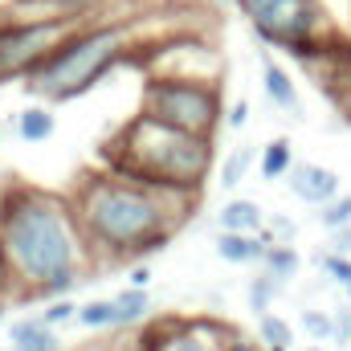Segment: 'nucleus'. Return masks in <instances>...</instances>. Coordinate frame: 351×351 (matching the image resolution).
I'll return each instance as SVG.
<instances>
[{"label": "nucleus", "instance_id": "1", "mask_svg": "<svg viewBox=\"0 0 351 351\" xmlns=\"http://www.w3.org/2000/svg\"><path fill=\"white\" fill-rule=\"evenodd\" d=\"M0 245L21 302L70 298L94 265L70 196L25 180L0 188Z\"/></svg>", "mask_w": 351, "mask_h": 351}, {"label": "nucleus", "instance_id": "2", "mask_svg": "<svg viewBox=\"0 0 351 351\" xmlns=\"http://www.w3.org/2000/svg\"><path fill=\"white\" fill-rule=\"evenodd\" d=\"M66 196L94 262H135L164 250L200 204L196 196L160 192L106 168L82 172Z\"/></svg>", "mask_w": 351, "mask_h": 351}, {"label": "nucleus", "instance_id": "3", "mask_svg": "<svg viewBox=\"0 0 351 351\" xmlns=\"http://www.w3.org/2000/svg\"><path fill=\"white\" fill-rule=\"evenodd\" d=\"M102 168L160 192L200 200L208 176L217 168V139L184 135L147 114H135L102 143Z\"/></svg>", "mask_w": 351, "mask_h": 351}, {"label": "nucleus", "instance_id": "4", "mask_svg": "<svg viewBox=\"0 0 351 351\" xmlns=\"http://www.w3.org/2000/svg\"><path fill=\"white\" fill-rule=\"evenodd\" d=\"M135 41H139V29L131 21L90 16L49 53V62L33 78H25V90L45 106L74 102V98L90 94L110 70H119L135 53Z\"/></svg>", "mask_w": 351, "mask_h": 351}, {"label": "nucleus", "instance_id": "5", "mask_svg": "<svg viewBox=\"0 0 351 351\" xmlns=\"http://www.w3.org/2000/svg\"><path fill=\"white\" fill-rule=\"evenodd\" d=\"M233 4L250 21L254 37H262L265 45L306 62L311 70L319 62H327V66L351 62V58H335V49L343 41L331 33L319 0H233Z\"/></svg>", "mask_w": 351, "mask_h": 351}, {"label": "nucleus", "instance_id": "6", "mask_svg": "<svg viewBox=\"0 0 351 351\" xmlns=\"http://www.w3.org/2000/svg\"><path fill=\"white\" fill-rule=\"evenodd\" d=\"M139 114L176 127L184 135L217 139L225 123V94L217 78H192V74H152L143 82Z\"/></svg>", "mask_w": 351, "mask_h": 351}, {"label": "nucleus", "instance_id": "7", "mask_svg": "<svg viewBox=\"0 0 351 351\" xmlns=\"http://www.w3.org/2000/svg\"><path fill=\"white\" fill-rule=\"evenodd\" d=\"M78 25L82 21H70V16H53V21L0 16V82L33 78Z\"/></svg>", "mask_w": 351, "mask_h": 351}, {"label": "nucleus", "instance_id": "8", "mask_svg": "<svg viewBox=\"0 0 351 351\" xmlns=\"http://www.w3.org/2000/svg\"><path fill=\"white\" fill-rule=\"evenodd\" d=\"M143 348L147 351H225L229 339V323L221 319H204V315H168L160 323H143Z\"/></svg>", "mask_w": 351, "mask_h": 351}, {"label": "nucleus", "instance_id": "9", "mask_svg": "<svg viewBox=\"0 0 351 351\" xmlns=\"http://www.w3.org/2000/svg\"><path fill=\"white\" fill-rule=\"evenodd\" d=\"M286 184L294 200H302L306 208H323L339 196V176L323 164H306V160H294V168L286 172Z\"/></svg>", "mask_w": 351, "mask_h": 351}, {"label": "nucleus", "instance_id": "10", "mask_svg": "<svg viewBox=\"0 0 351 351\" xmlns=\"http://www.w3.org/2000/svg\"><path fill=\"white\" fill-rule=\"evenodd\" d=\"M262 90H265V98H269L278 110H286V114L302 119V98H298V86H294L290 70H282L274 58H262Z\"/></svg>", "mask_w": 351, "mask_h": 351}, {"label": "nucleus", "instance_id": "11", "mask_svg": "<svg viewBox=\"0 0 351 351\" xmlns=\"http://www.w3.org/2000/svg\"><path fill=\"white\" fill-rule=\"evenodd\" d=\"M8 348L12 351H62V339H58V331L41 315H33V319L8 323Z\"/></svg>", "mask_w": 351, "mask_h": 351}, {"label": "nucleus", "instance_id": "12", "mask_svg": "<svg viewBox=\"0 0 351 351\" xmlns=\"http://www.w3.org/2000/svg\"><path fill=\"white\" fill-rule=\"evenodd\" d=\"M217 225H221V233H262L265 208L258 200H250V196H233V200L221 204Z\"/></svg>", "mask_w": 351, "mask_h": 351}, {"label": "nucleus", "instance_id": "13", "mask_svg": "<svg viewBox=\"0 0 351 351\" xmlns=\"http://www.w3.org/2000/svg\"><path fill=\"white\" fill-rule=\"evenodd\" d=\"M110 306H114V331H135L152 315V294L139 286H127V290L110 294Z\"/></svg>", "mask_w": 351, "mask_h": 351}, {"label": "nucleus", "instance_id": "14", "mask_svg": "<svg viewBox=\"0 0 351 351\" xmlns=\"http://www.w3.org/2000/svg\"><path fill=\"white\" fill-rule=\"evenodd\" d=\"M265 254L258 233H217V258L229 265H258Z\"/></svg>", "mask_w": 351, "mask_h": 351}, {"label": "nucleus", "instance_id": "15", "mask_svg": "<svg viewBox=\"0 0 351 351\" xmlns=\"http://www.w3.org/2000/svg\"><path fill=\"white\" fill-rule=\"evenodd\" d=\"M254 164H258V147H250V143H237L233 152H225V160H221V168H217V180H221V188H241L245 184V176L254 172Z\"/></svg>", "mask_w": 351, "mask_h": 351}, {"label": "nucleus", "instance_id": "16", "mask_svg": "<svg viewBox=\"0 0 351 351\" xmlns=\"http://www.w3.org/2000/svg\"><path fill=\"white\" fill-rule=\"evenodd\" d=\"M258 265H262L265 278H274L278 286H286V282L298 278V269H302V254H298L294 245H269Z\"/></svg>", "mask_w": 351, "mask_h": 351}, {"label": "nucleus", "instance_id": "17", "mask_svg": "<svg viewBox=\"0 0 351 351\" xmlns=\"http://www.w3.org/2000/svg\"><path fill=\"white\" fill-rule=\"evenodd\" d=\"M254 339H258L262 351H294V327L278 311H265V315H258V335Z\"/></svg>", "mask_w": 351, "mask_h": 351}, {"label": "nucleus", "instance_id": "18", "mask_svg": "<svg viewBox=\"0 0 351 351\" xmlns=\"http://www.w3.org/2000/svg\"><path fill=\"white\" fill-rule=\"evenodd\" d=\"M290 168H294V143L286 135L269 139L262 152H258V172H262V180H286Z\"/></svg>", "mask_w": 351, "mask_h": 351}, {"label": "nucleus", "instance_id": "19", "mask_svg": "<svg viewBox=\"0 0 351 351\" xmlns=\"http://www.w3.org/2000/svg\"><path fill=\"white\" fill-rule=\"evenodd\" d=\"M53 110L45 106V102H33V106H25L21 114H16V135L25 139V143H45L49 135H53Z\"/></svg>", "mask_w": 351, "mask_h": 351}, {"label": "nucleus", "instance_id": "20", "mask_svg": "<svg viewBox=\"0 0 351 351\" xmlns=\"http://www.w3.org/2000/svg\"><path fill=\"white\" fill-rule=\"evenodd\" d=\"M262 245H294V237H298V221L290 217V213H265V225H262Z\"/></svg>", "mask_w": 351, "mask_h": 351}, {"label": "nucleus", "instance_id": "21", "mask_svg": "<svg viewBox=\"0 0 351 351\" xmlns=\"http://www.w3.org/2000/svg\"><path fill=\"white\" fill-rule=\"evenodd\" d=\"M74 323L86 327V331H114V306H110V298H90V302H82L78 315H74Z\"/></svg>", "mask_w": 351, "mask_h": 351}, {"label": "nucleus", "instance_id": "22", "mask_svg": "<svg viewBox=\"0 0 351 351\" xmlns=\"http://www.w3.org/2000/svg\"><path fill=\"white\" fill-rule=\"evenodd\" d=\"M298 323H302V335L315 339L319 348H323V343H335V319H331V311H315V306H306Z\"/></svg>", "mask_w": 351, "mask_h": 351}, {"label": "nucleus", "instance_id": "23", "mask_svg": "<svg viewBox=\"0 0 351 351\" xmlns=\"http://www.w3.org/2000/svg\"><path fill=\"white\" fill-rule=\"evenodd\" d=\"M278 294H282V286H278L274 278L258 274V278L250 282V290H245V302H250V311H254V315H265V311H274Z\"/></svg>", "mask_w": 351, "mask_h": 351}, {"label": "nucleus", "instance_id": "24", "mask_svg": "<svg viewBox=\"0 0 351 351\" xmlns=\"http://www.w3.org/2000/svg\"><path fill=\"white\" fill-rule=\"evenodd\" d=\"M319 225H323V233H331V229H339V225H351V196H335L331 204H323L319 208Z\"/></svg>", "mask_w": 351, "mask_h": 351}, {"label": "nucleus", "instance_id": "25", "mask_svg": "<svg viewBox=\"0 0 351 351\" xmlns=\"http://www.w3.org/2000/svg\"><path fill=\"white\" fill-rule=\"evenodd\" d=\"M315 265H319V274L323 278H331L339 290H348L351 286V258H335V254H319L315 258Z\"/></svg>", "mask_w": 351, "mask_h": 351}, {"label": "nucleus", "instance_id": "26", "mask_svg": "<svg viewBox=\"0 0 351 351\" xmlns=\"http://www.w3.org/2000/svg\"><path fill=\"white\" fill-rule=\"evenodd\" d=\"M74 315H78V302L74 298H53V302H45V311H41V319L58 331V327H66V323H74Z\"/></svg>", "mask_w": 351, "mask_h": 351}, {"label": "nucleus", "instance_id": "27", "mask_svg": "<svg viewBox=\"0 0 351 351\" xmlns=\"http://www.w3.org/2000/svg\"><path fill=\"white\" fill-rule=\"evenodd\" d=\"M323 254H335V258H351V225H339L327 233V250Z\"/></svg>", "mask_w": 351, "mask_h": 351}, {"label": "nucleus", "instance_id": "28", "mask_svg": "<svg viewBox=\"0 0 351 351\" xmlns=\"http://www.w3.org/2000/svg\"><path fill=\"white\" fill-rule=\"evenodd\" d=\"M102 351H147L143 348V331H139V327H135V331H114V339Z\"/></svg>", "mask_w": 351, "mask_h": 351}, {"label": "nucleus", "instance_id": "29", "mask_svg": "<svg viewBox=\"0 0 351 351\" xmlns=\"http://www.w3.org/2000/svg\"><path fill=\"white\" fill-rule=\"evenodd\" d=\"M245 123H250V102H245V98L229 102V106H225V123H221V127H225V131H241Z\"/></svg>", "mask_w": 351, "mask_h": 351}, {"label": "nucleus", "instance_id": "30", "mask_svg": "<svg viewBox=\"0 0 351 351\" xmlns=\"http://www.w3.org/2000/svg\"><path fill=\"white\" fill-rule=\"evenodd\" d=\"M331 319H335V343L339 348H348L351 343V306L343 302V306H335L331 311Z\"/></svg>", "mask_w": 351, "mask_h": 351}, {"label": "nucleus", "instance_id": "31", "mask_svg": "<svg viewBox=\"0 0 351 351\" xmlns=\"http://www.w3.org/2000/svg\"><path fill=\"white\" fill-rule=\"evenodd\" d=\"M225 351H262V348H258V339H254V335H245V331H237V327H233V331H229V339H225Z\"/></svg>", "mask_w": 351, "mask_h": 351}, {"label": "nucleus", "instance_id": "32", "mask_svg": "<svg viewBox=\"0 0 351 351\" xmlns=\"http://www.w3.org/2000/svg\"><path fill=\"white\" fill-rule=\"evenodd\" d=\"M147 282H152V265L147 262H135L127 269V286H139V290H147Z\"/></svg>", "mask_w": 351, "mask_h": 351}, {"label": "nucleus", "instance_id": "33", "mask_svg": "<svg viewBox=\"0 0 351 351\" xmlns=\"http://www.w3.org/2000/svg\"><path fill=\"white\" fill-rule=\"evenodd\" d=\"M12 294V278H8V258H4V245H0V298Z\"/></svg>", "mask_w": 351, "mask_h": 351}, {"label": "nucleus", "instance_id": "34", "mask_svg": "<svg viewBox=\"0 0 351 351\" xmlns=\"http://www.w3.org/2000/svg\"><path fill=\"white\" fill-rule=\"evenodd\" d=\"M70 4H82V8H94V12L102 8V0H70Z\"/></svg>", "mask_w": 351, "mask_h": 351}, {"label": "nucleus", "instance_id": "35", "mask_svg": "<svg viewBox=\"0 0 351 351\" xmlns=\"http://www.w3.org/2000/svg\"><path fill=\"white\" fill-rule=\"evenodd\" d=\"M343 294H348V298H343V302H348V306H351V286H348V290H343Z\"/></svg>", "mask_w": 351, "mask_h": 351}, {"label": "nucleus", "instance_id": "36", "mask_svg": "<svg viewBox=\"0 0 351 351\" xmlns=\"http://www.w3.org/2000/svg\"><path fill=\"white\" fill-rule=\"evenodd\" d=\"M306 351H323V348H319V343H315V348H306Z\"/></svg>", "mask_w": 351, "mask_h": 351}, {"label": "nucleus", "instance_id": "37", "mask_svg": "<svg viewBox=\"0 0 351 351\" xmlns=\"http://www.w3.org/2000/svg\"><path fill=\"white\" fill-rule=\"evenodd\" d=\"M0 139H4V135H0Z\"/></svg>", "mask_w": 351, "mask_h": 351}]
</instances>
